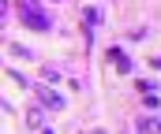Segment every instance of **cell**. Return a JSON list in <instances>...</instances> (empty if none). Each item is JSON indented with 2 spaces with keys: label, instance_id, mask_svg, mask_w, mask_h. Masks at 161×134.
Wrapping results in <instances>:
<instances>
[{
  "label": "cell",
  "instance_id": "1",
  "mask_svg": "<svg viewBox=\"0 0 161 134\" xmlns=\"http://www.w3.org/2000/svg\"><path fill=\"white\" fill-rule=\"evenodd\" d=\"M19 15H23V22H26V26H34V30H53V19H49V15H41L38 0H23Z\"/></svg>",
  "mask_w": 161,
  "mask_h": 134
},
{
  "label": "cell",
  "instance_id": "2",
  "mask_svg": "<svg viewBox=\"0 0 161 134\" xmlns=\"http://www.w3.org/2000/svg\"><path fill=\"white\" fill-rule=\"evenodd\" d=\"M38 97H41V104H45V108H64V101H60L56 93H49V89H38Z\"/></svg>",
  "mask_w": 161,
  "mask_h": 134
},
{
  "label": "cell",
  "instance_id": "3",
  "mask_svg": "<svg viewBox=\"0 0 161 134\" xmlns=\"http://www.w3.org/2000/svg\"><path fill=\"white\" fill-rule=\"evenodd\" d=\"M139 131H142V134H161V123H158V119H142Z\"/></svg>",
  "mask_w": 161,
  "mask_h": 134
},
{
  "label": "cell",
  "instance_id": "4",
  "mask_svg": "<svg viewBox=\"0 0 161 134\" xmlns=\"http://www.w3.org/2000/svg\"><path fill=\"white\" fill-rule=\"evenodd\" d=\"M109 56H113V60L120 63V71H131V63H127V56H124L120 48H109Z\"/></svg>",
  "mask_w": 161,
  "mask_h": 134
},
{
  "label": "cell",
  "instance_id": "5",
  "mask_svg": "<svg viewBox=\"0 0 161 134\" xmlns=\"http://www.w3.org/2000/svg\"><path fill=\"white\" fill-rule=\"evenodd\" d=\"M26 123H30V127H41V112H38V108L26 112Z\"/></svg>",
  "mask_w": 161,
  "mask_h": 134
}]
</instances>
